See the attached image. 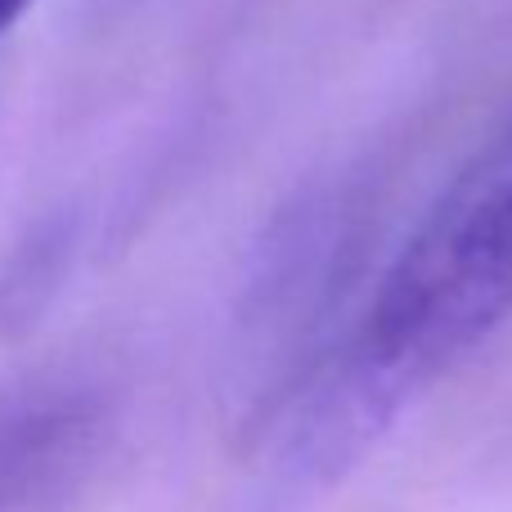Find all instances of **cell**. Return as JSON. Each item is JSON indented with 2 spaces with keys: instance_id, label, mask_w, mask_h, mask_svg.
Instances as JSON below:
<instances>
[{
  "instance_id": "1",
  "label": "cell",
  "mask_w": 512,
  "mask_h": 512,
  "mask_svg": "<svg viewBox=\"0 0 512 512\" xmlns=\"http://www.w3.org/2000/svg\"><path fill=\"white\" fill-rule=\"evenodd\" d=\"M512 315V122L441 189L373 288L360 328L261 418L256 486L270 504L328 490L414 391Z\"/></svg>"
},
{
  "instance_id": "3",
  "label": "cell",
  "mask_w": 512,
  "mask_h": 512,
  "mask_svg": "<svg viewBox=\"0 0 512 512\" xmlns=\"http://www.w3.org/2000/svg\"><path fill=\"white\" fill-rule=\"evenodd\" d=\"M27 5H32V0H0V36L18 23V14H23Z\"/></svg>"
},
{
  "instance_id": "2",
  "label": "cell",
  "mask_w": 512,
  "mask_h": 512,
  "mask_svg": "<svg viewBox=\"0 0 512 512\" xmlns=\"http://www.w3.org/2000/svg\"><path fill=\"white\" fill-rule=\"evenodd\" d=\"M81 409L50 391L0 396V512H14L81 445Z\"/></svg>"
}]
</instances>
